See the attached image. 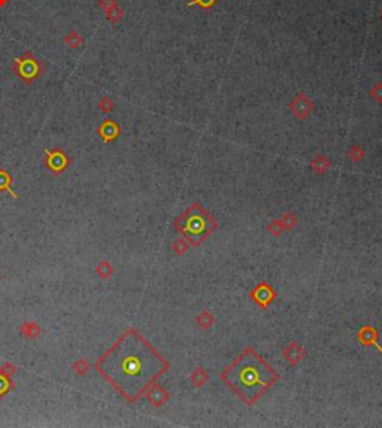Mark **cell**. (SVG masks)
I'll use <instances>...</instances> for the list:
<instances>
[{"label": "cell", "instance_id": "cell-15", "mask_svg": "<svg viewBox=\"0 0 382 428\" xmlns=\"http://www.w3.org/2000/svg\"><path fill=\"white\" fill-rule=\"evenodd\" d=\"M206 381H208V375H206V372H204L202 367H197L194 372L191 373V382L197 388L203 386L204 384H206Z\"/></svg>", "mask_w": 382, "mask_h": 428}, {"label": "cell", "instance_id": "cell-4", "mask_svg": "<svg viewBox=\"0 0 382 428\" xmlns=\"http://www.w3.org/2000/svg\"><path fill=\"white\" fill-rule=\"evenodd\" d=\"M11 70L27 85H30L35 79L44 75L45 66L38 57L33 55V52L27 51L21 57H15L12 60Z\"/></svg>", "mask_w": 382, "mask_h": 428}, {"label": "cell", "instance_id": "cell-27", "mask_svg": "<svg viewBox=\"0 0 382 428\" xmlns=\"http://www.w3.org/2000/svg\"><path fill=\"white\" fill-rule=\"evenodd\" d=\"M8 2H9V0H0V8H3Z\"/></svg>", "mask_w": 382, "mask_h": 428}, {"label": "cell", "instance_id": "cell-12", "mask_svg": "<svg viewBox=\"0 0 382 428\" xmlns=\"http://www.w3.org/2000/svg\"><path fill=\"white\" fill-rule=\"evenodd\" d=\"M65 43L69 46V48H72V49H78V48H81L82 45H84V36L78 32V30H72V32H69L66 36H65Z\"/></svg>", "mask_w": 382, "mask_h": 428}, {"label": "cell", "instance_id": "cell-21", "mask_svg": "<svg viewBox=\"0 0 382 428\" xmlns=\"http://www.w3.org/2000/svg\"><path fill=\"white\" fill-rule=\"evenodd\" d=\"M296 224H297V219H296L294 216H292L291 214H287V215H285V216L281 219V225H284V227L287 228V230H290V228H292V227H294Z\"/></svg>", "mask_w": 382, "mask_h": 428}, {"label": "cell", "instance_id": "cell-19", "mask_svg": "<svg viewBox=\"0 0 382 428\" xmlns=\"http://www.w3.org/2000/svg\"><path fill=\"white\" fill-rule=\"evenodd\" d=\"M212 322H214V317L211 315L209 312H206V310H203V312L200 313V315L197 317V324H199L202 328H208V327H211Z\"/></svg>", "mask_w": 382, "mask_h": 428}, {"label": "cell", "instance_id": "cell-17", "mask_svg": "<svg viewBox=\"0 0 382 428\" xmlns=\"http://www.w3.org/2000/svg\"><path fill=\"white\" fill-rule=\"evenodd\" d=\"M312 167H314V170H315V172H318V173H322V172H324V170H327V169L330 167V161H329L326 157L319 155V157H316V158L314 160V163H312Z\"/></svg>", "mask_w": 382, "mask_h": 428}, {"label": "cell", "instance_id": "cell-13", "mask_svg": "<svg viewBox=\"0 0 382 428\" xmlns=\"http://www.w3.org/2000/svg\"><path fill=\"white\" fill-rule=\"evenodd\" d=\"M378 339V333L376 330H373L372 327H364L360 333H359V340L361 342L363 345H375V342Z\"/></svg>", "mask_w": 382, "mask_h": 428}, {"label": "cell", "instance_id": "cell-14", "mask_svg": "<svg viewBox=\"0 0 382 428\" xmlns=\"http://www.w3.org/2000/svg\"><path fill=\"white\" fill-rule=\"evenodd\" d=\"M123 15H124V12L118 5H115L113 8H111L109 11L105 12V17L111 24H118L123 20Z\"/></svg>", "mask_w": 382, "mask_h": 428}, {"label": "cell", "instance_id": "cell-23", "mask_svg": "<svg viewBox=\"0 0 382 428\" xmlns=\"http://www.w3.org/2000/svg\"><path fill=\"white\" fill-rule=\"evenodd\" d=\"M11 176L5 172V170H0V190H9V184H11Z\"/></svg>", "mask_w": 382, "mask_h": 428}, {"label": "cell", "instance_id": "cell-6", "mask_svg": "<svg viewBox=\"0 0 382 428\" xmlns=\"http://www.w3.org/2000/svg\"><path fill=\"white\" fill-rule=\"evenodd\" d=\"M69 158L66 154L60 150H54V151H46V166L49 170H52L54 173H60L67 167Z\"/></svg>", "mask_w": 382, "mask_h": 428}, {"label": "cell", "instance_id": "cell-8", "mask_svg": "<svg viewBox=\"0 0 382 428\" xmlns=\"http://www.w3.org/2000/svg\"><path fill=\"white\" fill-rule=\"evenodd\" d=\"M312 107H314L312 102L306 96H303V94H299L294 100H292V103H291L292 113H294V115L297 118H300V120H303V118H306L309 115Z\"/></svg>", "mask_w": 382, "mask_h": 428}, {"label": "cell", "instance_id": "cell-20", "mask_svg": "<svg viewBox=\"0 0 382 428\" xmlns=\"http://www.w3.org/2000/svg\"><path fill=\"white\" fill-rule=\"evenodd\" d=\"M97 107H99L100 112H103V113H111V112L113 110L115 105H113V102H112L109 97H103V99L97 103Z\"/></svg>", "mask_w": 382, "mask_h": 428}, {"label": "cell", "instance_id": "cell-3", "mask_svg": "<svg viewBox=\"0 0 382 428\" xmlns=\"http://www.w3.org/2000/svg\"><path fill=\"white\" fill-rule=\"evenodd\" d=\"M175 225L193 246H199L217 228L214 218L197 203L176 219Z\"/></svg>", "mask_w": 382, "mask_h": 428}, {"label": "cell", "instance_id": "cell-10", "mask_svg": "<svg viewBox=\"0 0 382 428\" xmlns=\"http://www.w3.org/2000/svg\"><path fill=\"white\" fill-rule=\"evenodd\" d=\"M97 133L100 134L103 142H111L120 134V127L116 126L112 120H105L102 123V126L99 127Z\"/></svg>", "mask_w": 382, "mask_h": 428}, {"label": "cell", "instance_id": "cell-16", "mask_svg": "<svg viewBox=\"0 0 382 428\" xmlns=\"http://www.w3.org/2000/svg\"><path fill=\"white\" fill-rule=\"evenodd\" d=\"M113 267L109 261H100L96 267V273L99 275V278L102 279H109L113 275Z\"/></svg>", "mask_w": 382, "mask_h": 428}, {"label": "cell", "instance_id": "cell-26", "mask_svg": "<svg viewBox=\"0 0 382 428\" xmlns=\"http://www.w3.org/2000/svg\"><path fill=\"white\" fill-rule=\"evenodd\" d=\"M372 97L378 102H382V84L375 85V88L372 90Z\"/></svg>", "mask_w": 382, "mask_h": 428}, {"label": "cell", "instance_id": "cell-25", "mask_svg": "<svg viewBox=\"0 0 382 428\" xmlns=\"http://www.w3.org/2000/svg\"><path fill=\"white\" fill-rule=\"evenodd\" d=\"M99 6L106 12V11H109L111 8H113L115 5H116V0H99Z\"/></svg>", "mask_w": 382, "mask_h": 428}, {"label": "cell", "instance_id": "cell-2", "mask_svg": "<svg viewBox=\"0 0 382 428\" xmlns=\"http://www.w3.org/2000/svg\"><path fill=\"white\" fill-rule=\"evenodd\" d=\"M220 379L251 407L279 381V373L252 346H247L220 373Z\"/></svg>", "mask_w": 382, "mask_h": 428}, {"label": "cell", "instance_id": "cell-1", "mask_svg": "<svg viewBox=\"0 0 382 428\" xmlns=\"http://www.w3.org/2000/svg\"><path fill=\"white\" fill-rule=\"evenodd\" d=\"M102 376L135 403L169 370V363L136 330L126 331L97 363Z\"/></svg>", "mask_w": 382, "mask_h": 428}, {"label": "cell", "instance_id": "cell-7", "mask_svg": "<svg viewBox=\"0 0 382 428\" xmlns=\"http://www.w3.org/2000/svg\"><path fill=\"white\" fill-rule=\"evenodd\" d=\"M145 395H146V400H148L154 407H160V406H163L169 398H170V394L167 392V389H164L161 385H158L157 382L156 384H153L150 388H148V391L145 392Z\"/></svg>", "mask_w": 382, "mask_h": 428}, {"label": "cell", "instance_id": "cell-22", "mask_svg": "<svg viewBox=\"0 0 382 428\" xmlns=\"http://www.w3.org/2000/svg\"><path fill=\"white\" fill-rule=\"evenodd\" d=\"M187 248H188V245H187L185 239H176V240L173 242V251H175L176 254H182V252H185Z\"/></svg>", "mask_w": 382, "mask_h": 428}, {"label": "cell", "instance_id": "cell-11", "mask_svg": "<svg viewBox=\"0 0 382 428\" xmlns=\"http://www.w3.org/2000/svg\"><path fill=\"white\" fill-rule=\"evenodd\" d=\"M20 333L27 339H38L42 334V330L36 322H22L20 325Z\"/></svg>", "mask_w": 382, "mask_h": 428}, {"label": "cell", "instance_id": "cell-9", "mask_svg": "<svg viewBox=\"0 0 382 428\" xmlns=\"http://www.w3.org/2000/svg\"><path fill=\"white\" fill-rule=\"evenodd\" d=\"M305 355H306L305 349L299 343H296V342H292V343H290L284 349V357L291 365H297L305 358Z\"/></svg>", "mask_w": 382, "mask_h": 428}, {"label": "cell", "instance_id": "cell-24", "mask_svg": "<svg viewBox=\"0 0 382 428\" xmlns=\"http://www.w3.org/2000/svg\"><path fill=\"white\" fill-rule=\"evenodd\" d=\"M14 372H15V367L12 364H6V365H3L2 368H0V376L9 379L14 375Z\"/></svg>", "mask_w": 382, "mask_h": 428}, {"label": "cell", "instance_id": "cell-5", "mask_svg": "<svg viewBox=\"0 0 382 428\" xmlns=\"http://www.w3.org/2000/svg\"><path fill=\"white\" fill-rule=\"evenodd\" d=\"M251 297H252V300L257 303V304H260L263 309H266L272 301H273V299L276 297V294H275V291L272 290V287L270 285H268V283H260L258 287L251 293Z\"/></svg>", "mask_w": 382, "mask_h": 428}, {"label": "cell", "instance_id": "cell-18", "mask_svg": "<svg viewBox=\"0 0 382 428\" xmlns=\"http://www.w3.org/2000/svg\"><path fill=\"white\" fill-rule=\"evenodd\" d=\"M72 370L73 372L76 373V375H79V376H84V375H87L88 373V370H90V364H88L84 358H81V360H78V361H75L73 363V365H72Z\"/></svg>", "mask_w": 382, "mask_h": 428}]
</instances>
